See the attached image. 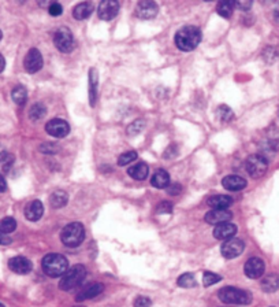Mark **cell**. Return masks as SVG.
<instances>
[{"mask_svg":"<svg viewBox=\"0 0 279 307\" xmlns=\"http://www.w3.org/2000/svg\"><path fill=\"white\" fill-rule=\"evenodd\" d=\"M200 41H201V32L196 26H183L175 34V46L181 51H193L197 48Z\"/></svg>","mask_w":279,"mask_h":307,"instance_id":"obj_1","label":"cell"},{"mask_svg":"<svg viewBox=\"0 0 279 307\" xmlns=\"http://www.w3.org/2000/svg\"><path fill=\"white\" fill-rule=\"evenodd\" d=\"M43 270L50 277H60L67 272L68 261L60 254H48L43 258Z\"/></svg>","mask_w":279,"mask_h":307,"instance_id":"obj_2","label":"cell"},{"mask_svg":"<svg viewBox=\"0 0 279 307\" xmlns=\"http://www.w3.org/2000/svg\"><path fill=\"white\" fill-rule=\"evenodd\" d=\"M85 239V228L80 222H73L63 228L60 233L62 243L68 248H74L81 245V243Z\"/></svg>","mask_w":279,"mask_h":307,"instance_id":"obj_3","label":"cell"},{"mask_svg":"<svg viewBox=\"0 0 279 307\" xmlns=\"http://www.w3.org/2000/svg\"><path fill=\"white\" fill-rule=\"evenodd\" d=\"M86 269L82 265H75V266L67 269V272L63 274L59 288L62 291H71L77 288L78 285L82 284V281L85 280Z\"/></svg>","mask_w":279,"mask_h":307,"instance_id":"obj_4","label":"cell"},{"mask_svg":"<svg viewBox=\"0 0 279 307\" xmlns=\"http://www.w3.org/2000/svg\"><path fill=\"white\" fill-rule=\"evenodd\" d=\"M218 298L223 303L227 305H249L252 302V295L248 291L238 290L234 287H226L218 292Z\"/></svg>","mask_w":279,"mask_h":307,"instance_id":"obj_5","label":"cell"},{"mask_svg":"<svg viewBox=\"0 0 279 307\" xmlns=\"http://www.w3.org/2000/svg\"><path fill=\"white\" fill-rule=\"evenodd\" d=\"M54 41H55V46L60 52H71L74 50V37L71 30L67 28H59L55 32L54 36Z\"/></svg>","mask_w":279,"mask_h":307,"instance_id":"obj_6","label":"cell"},{"mask_svg":"<svg viewBox=\"0 0 279 307\" xmlns=\"http://www.w3.org/2000/svg\"><path fill=\"white\" fill-rule=\"evenodd\" d=\"M246 171L251 174L253 178H260L264 176V173L267 171V160L262 155H251L245 162Z\"/></svg>","mask_w":279,"mask_h":307,"instance_id":"obj_7","label":"cell"},{"mask_svg":"<svg viewBox=\"0 0 279 307\" xmlns=\"http://www.w3.org/2000/svg\"><path fill=\"white\" fill-rule=\"evenodd\" d=\"M245 248L244 241L239 239H228L224 240V243L221 247V252L224 258L227 259H234L242 254V251Z\"/></svg>","mask_w":279,"mask_h":307,"instance_id":"obj_8","label":"cell"},{"mask_svg":"<svg viewBox=\"0 0 279 307\" xmlns=\"http://www.w3.org/2000/svg\"><path fill=\"white\" fill-rule=\"evenodd\" d=\"M23 66H25V70L28 73H37L43 68V55H41V52L37 48L29 50L26 57H25V61H23Z\"/></svg>","mask_w":279,"mask_h":307,"instance_id":"obj_9","label":"cell"},{"mask_svg":"<svg viewBox=\"0 0 279 307\" xmlns=\"http://www.w3.org/2000/svg\"><path fill=\"white\" fill-rule=\"evenodd\" d=\"M46 131L48 135H51L52 137H56V139H62V137H66L70 132V126L64 120H60V118H55V120H51L47 122Z\"/></svg>","mask_w":279,"mask_h":307,"instance_id":"obj_10","label":"cell"},{"mask_svg":"<svg viewBox=\"0 0 279 307\" xmlns=\"http://www.w3.org/2000/svg\"><path fill=\"white\" fill-rule=\"evenodd\" d=\"M118 11H119V3L115 0H104L97 7V14L104 21L114 19L118 15Z\"/></svg>","mask_w":279,"mask_h":307,"instance_id":"obj_11","label":"cell"},{"mask_svg":"<svg viewBox=\"0 0 279 307\" xmlns=\"http://www.w3.org/2000/svg\"><path fill=\"white\" fill-rule=\"evenodd\" d=\"M264 269H266L264 261L260 259V258H257V256H253V258L246 261L244 272H245L246 277L256 280L260 279L263 274H264Z\"/></svg>","mask_w":279,"mask_h":307,"instance_id":"obj_12","label":"cell"},{"mask_svg":"<svg viewBox=\"0 0 279 307\" xmlns=\"http://www.w3.org/2000/svg\"><path fill=\"white\" fill-rule=\"evenodd\" d=\"M159 7L154 1H140L136 7V15L141 19H151L158 15Z\"/></svg>","mask_w":279,"mask_h":307,"instance_id":"obj_13","label":"cell"},{"mask_svg":"<svg viewBox=\"0 0 279 307\" xmlns=\"http://www.w3.org/2000/svg\"><path fill=\"white\" fill-rule=\"evenodd\" d=\"M8 267L11 269L14 273L18 274H28L32 272L33 265L25 256H14L8 261Z\"/></svg>","mask_w":279,"mask_h":307,"instance_id":"obj_14","label":"cell"},{"mask_svg":"<svg viewBox=\"0 0 279 307\" xmlns=\"http://www.w3.org/2000/svg\"><path fill=\"white\" fill-rule=\"evenodd\" d=\"M235 233H237V227L231 222H224V224L217 225L214 229V237L218 240L233 239Z\"/></svg>","mask_w":279,"mask_h":307,"instance_id":"obj_15","label":"cell"},{"mask_svg":"<svg viewBox=\"0 0 279 307\" xmlns=\"http://www.w3.org/2000/svg\"><path fill=\"white\" fill-rule=\"evenodd\" d=\"M233 214L228 210H211L205 214V221L211 225H221L224 222H228L231 220Z\"/></svg>","mask_w":279,"mask_h":307,"instance_id":"obj_16","label":"cell"},{"mask_svg":"<svg viewBox=\"0 0 279 307\" xmlns=\"http://www.w3.org/2000/svg\"><path fill=\"white\" fill-rule=\"evenodd\" d=\"M103 291H104V285L102 283H93V284L86 285L84 290H81L77 294V302L86 301V299H92V298H96L97 295H100Z\"/></svg>","mask_w":279,"mask_h":307,"instance_id":"obj_17","label":"cell"},{"mask_svg":"<svg viewBox=\"0 0 279 307\" xmlns=\"http://www.w3.org/2000/svg\"><path fill=\"white\" fill-rule=\"evenodd\" d=\"M44 214V206L40 200H33L25 207V217L29 221H39Z\"/></svg>","mask_w":279,"mask_h":307,"instance_id":"obj_18","label":"cell"},{"mask_svg":"<svg viewBox=\"0 0 279 307\" xmlns=\"http://www.w3.org/2000/svg\"><path fill=\"white\" fill-rule=\"evenodd\" d=\"M207 203L214 210H227L233 205V199L227 195H214L211 198H208Z\"/></svg>","mask_w":279,"mask_h":307,"instance_id":"obj_19","label":"cell"},{"mask_svg":"<svg viewBox=\"0 0 279 307\" xmlns=\"http://www.w3.org/2000/svg\"><path fill=\"white\" fill-rule=\"evenodd\" d=\"M222 185L227 191H241L246 187V180L242 178L241 176H235V174H231V176H226L222 180Z\"/></svg>","mask_w":279,"mask_h":307,"instance_id":"obj_20","label":"cell"},{"mask_svg":"<svg viewBox=\"0 0 279 307\" xmlns=\"http://www.w3.org/2000/svg\"><path fill=\"white\" fill-rule=\"evenodd\" d=\"M97 85H99V78H97V70L92 68L89 70V102L92 107L96 106L97 100Z\"/></svg>","mask_w":279,"mask_h":307,"instance_id":"obj_21","label":"cell"},{"mask_svg":"<svg viewBox=\"0 0 279 307\" xmlns=\"http://www.w3.org/2000/svg\"><path fill=\"white\" fill-rule=\"evenodd\" d=\"M148 166H147V163H144V162H140V163H137V165L130 166L129 170H127L129 176L133 177L134 180H140V181L145 180V178L148 177Z\"/></svg>","mask_w":279,"mask_h":307,"instance_id":"obj_22","label":"cell"},{"mask_svg":"<svg viewBox=\"0 0 279 307\" xmlns=\"http://www.w3.org/2000/svg\"><path fill=\"white\" fill-rule=\"evenodd\" d=\"M262 290L264 292H275V291L279 290V276L278 274H267L262 279Z\"/></svg>","mask_w":279,"mask_h":307,"instance_id":"obj_23","label":"cell"},{"mask_svg":"<svg viewBox=\"0 0 279 307\" xmlns=\"http://www.w3.org/2000/svg\"><path fill=\"white\" fill-rule=\"evenodd\" d=\"M151 182H152V185H154L155 188H159V189L167 188L170 185V176H168V173L166 170H158L154 176H152Z\"/></svg>","mask_w":279,"mask_h":307,"instance_id":"obj_24","label":"cell"},{"mask_svg":"<svg viewBox=\"0 0 279 307\" xmlns=\"http://www.w3.org/2000/svg\"><path fill=\"white\" fill-rule=\"evenodd\" d=\"M93 12V6L91 3H80L74 7L73 10V17L75 19H86L88 17H91V14Z\"/></svg>","mask_w":279,"mask_h":307,"instance_id":"obj_25","label":"cell"},{"mask_svg":"<svg viewBox=\"0 0 279 307\" xmlns=\"http://www.w3.org/2000/svg\"><path fill=\"white\" fill-rule=\"evenodd\" d=\"M67 202H68V195L66 194L64 191H62V189L55 191V192L51 195V198H50V203H51V206L54 209H60L63 206L67 205Z\"/></svg>","mask_w":279,"mask_h":307,"instance_id":"obj_26","label":"cell"},{"mask_svg":"<svg viewBox=\"0 0 279 307\" xmlns=\"http://www.w3.org/2000/svg\"><path fill=\"white\" fill-rule=\"evenodd\" d=\"M46 114H47L46 106H44L43 103H36V104L32 106V108H30L29 118L32 121H34V122H37V121L43 120V118L46 117Z\"/></svg>","mask_w":279,"mask_h":307,"instance_id":"obj_27","label":"cell"},{"mask_svg":"<svg viewBox=\"0 0 279 307\" xmlns=\"http://www.w3.org/2000/svg\"><path fill=\"white\" fill-rule=\"evenodd\" d=\"M11 97L12 100L17 103V104H19V106L25 104V103H26V99H28V91H26V88L23 85H17L14 89H12Z\"/></svg>","mask_w":279,"mask_h":307,"instance_id":"obj_28","label":"cell"},{"mask_svg":"<svg viewBox=\"0 0 279 307\" xmlns=\"http://www.w3.org/2000/svg\"><path fill=\"white\" fill-rule=\"evenodd\" d=\"M234 10V0H230V1H221L218 3L217 11L218 14L223 18H230L231 14H233Z\"/></svg>","mask_w":279,"mask_h":307,"instance_id":"obj_29","label":"cell"},{"mask_svg":"<svg viewBox=\"0 0 279 307\" xmlns=\"http://www.w3.org/2000/svg\"><path fill=\"white\" fill-rule=\"evenodd\" d=\"M17 229V221L12 218V217H6L0 221V232L3 233H11Z\"/></svg>","mask_w":279,"mask_h":307,"instance_id":"obj_30","label":"cell"},{"mask_svg":"<svg viewBox=\"0 0 279 307\" xmlns=\"http://www.w3.org/2000/svg\"><path fill=\"white\" fill-rule=\"evenodd\" d=\"M177 284L182 288H193L197 285L196 279L192 273H183L179 276V279L177 280Z\"/></svg>","mask_w":279,"mask_h":307,"instance_id":"obj_31","label":"cell"},{"mask_svg":"<svg viewBox=\"0 0 279 307\" xmlns=\"http://www.w3.org/2000/svg\"><path fill=\"white\" fill-rule=\"evenodd\" d=\"M217 117L221 122H230V121L233 120V111H231L230 107L222 104V106H219L217 108Z\"/></svg>","mask_w":279,"mask_h":307,"instance_id":"obj_32","label":"cell"},{"mask_svg":"<svg viewBox=\"0 0 279 307\" xmlns=\"http://www.w3.org/2000/svg\"><path fill=\"white\" fill-rule=\"evenodd\" d=\"M137 159V153L136 151H127V153H123L122 155H119L118 158V165L119 166H126L134 162Z\"/></svg>","mask_w":279,"mask_h":307,"instance_id":"obj_33","label":"cell"},{"mask_svg":"<svg viewBox=\"0 0 279 307\" xmlns=\"http://www.w3.org/2000/svg\"><path fill=\"white\" fill-rule=\"evenodd\" d=\"M222 280V277L219 274L212 273V272H205L204 277H203V283H204V287H211V285L217 284Z\"/></svg>","mask_w":279,"mask_h":307,"instance_id":"obj_34","label":"cell"},{"mask_svg":"<svg viewBox=\"0 0 279 307\" xmlns=\"http://www.w3.org/2000/svg\"><path fill=\"white\" fill-rule=\"evenodd\" d=\"M144 126H145V122H144V120L134 121V122H133V124H131V125L127 128V135H130V136H134V135H137V133H140V132L143 131Z\"/></svg>","mask_w":279,"mask_h":307,"instance_id":"obj_35","label":"cell"},{"mask_svg":"<svg viewBox=\"0 0 279 307\" xmlns=\"http://www.w3.org/2000/svg\"><path fill=\"white\" fill-rule=\"evenodd\" d=\"M172 209H174V206H172L171 202H162L156 207V213L158 214H171Z\"/></svg>","mask_w":279,"mask_h":307,"instance_id":"obj_36","label":"cell"},{"mask_svg":"<svg viewBox=\"0 0 279 307\" xmlns=\"http://www.w3.org/2000/svg\"><path fill=\"white\" fill-rule=\"evenodd\" d=\"M41 153L47 154V155H51V154H55L59 151V148L55 146V144H51V143H44L40 146Z\"/></svg>","mask_w":279,"mask_h":307,"instance_id":"obj_37","label":"cell"},{"mask_svg":"<svg viewBox=\"0 0 279 307\" xmlns=\"http://www.w3.org/2000/svg\"><path fill=\"white\" fill-rule=\"evenodd\" d=\"M152 302L147 296H138L134 301V307H151Z\"/></svg>","mask_w":279,"mask_h":307,"instance_id":"obj_38","label":"cell"},{"mask_svg":"<svg viewBox=\"0 0 279 307\" xmlns=\"http://www.w3.org/2000/svg\"><path fill=\"white\" fill-rule=\"evenodd\" d=\"M48 11L52 17H59L63 12V7L60 6V3H51V6L48 7Z\"/></svg>","mask_w":279,"mask_h":307,"instance_id":"obj_39","label":"cell"},{"mask_svg":"<svg viewBox=\"0 0 279 307\" xmlns=\"http://www.w3.org/2000/svg\"><path fill=\"white\" fill-rule=\"evenodd\" d=\"M182 192V187L179 185V184H170L168 187H167V194L171 195V196H177V195H179Z\"/></svg>","mask_w":279,"mask_h":307,"instance_id":"obj_40","label":"cell"},{"mask_svg":"<svg viewBox=\"0 0 279 307\" xmlns=\"http://www.w3.org/2000/svg\"><path fill=\"white\" fill-rule=\"evenodd\" d=\"M234 7L242 11H248L252 7V1H234Z\"/></svg>","mask_w":279,"mask_h":307,"instance_id":"obj_41","label":"cell"},{"mask_svg":"<svg viewBox=\"0 0 279 307\" xmlns=\"http://www.w3.org/2000/svg\"><path fill=\"white\" fill-rule=\"evenodd\" d=\"M11 243H12V240L8 234L0 232V245H8V244H11Z\"/></svg>","mask_w":279,"mask_h":307,"instance_id":"obj_42","label":"cell"},{"mask_svg":"<svg viewBox=\"0 0 279 307\" xmlns=\"http://www.w3.org/2000/svg\"><path fill=\"white\" fill-rule=\"evenodd\" d=\"M8 156H10V154L7 153L3 146H0V162H3V163H4Z\"/></svg>","mask_w":279,"mask_h":307,"instance_id":"obj_43","label":"cell"},{"mask_svg":"<svg viewBox=\"0 0 279 307\" xmlns=\"http://www.w3.org/2000/svg\"><path fill=\"white\" fill-rule=\"evenodd\" d=\"M7 189V182L4 180V177L0 174V192H4Z\"/></svg>","mask_w":279,"mask_h":307,"instance_id":"obj_44","label":"cell"},{"mask_svg":"<svg viewBox=\"0 0 279 307\" xmlns=\"http://www.w3.org/2000/svg\"><path fill=\"white\" fill-rule=\"evenodd\" d=\"M4 66H6V61H4V58H3V55L0 54V73L4 70Z\"/></svg>","mask_w":279,"mask_h":307,"instance_id":"obj_45","label":"cell"},{"mask_svg":"<svg viewBox=\"0 0 279 307\" xmlns=\"http://www.w3.org/2000/svg\"><path fill=\"white\" fill-rule=\"evenodd\" d=\"M274 17H275V19L279 22V8H277L275 10V12H274Z\"/></svg>","mask_w":279,"mask_h":307,"instance_id":"obj_46","label":"cell"},{"mask_svg":"<svg viewBox=\"0 0 279 307\" xmlns=\"http://www.w3.org/2000/svg\"><path fill=\"white\" fill-rule=\"evenodd\" d=\"M1 37H3V34H1V30H0V40H1Z\"/></svg>","mask_w":279,"mask_h":307,"instance_id":"obj_47","label":"cell"},{"mask_svg":"<svg viewBox=\"0 0 279 307\" xmlns=\"http://www.w3.org/2000/svg\"><path fill=\"white\" fill-rule=\"evenodd\" d=\"M0 307H4V305H1V303H0Z\"/></svg>","mask_w":279,"mask_h":307,"instance_id":"obj_48","label":"cell"}]
</instances>
